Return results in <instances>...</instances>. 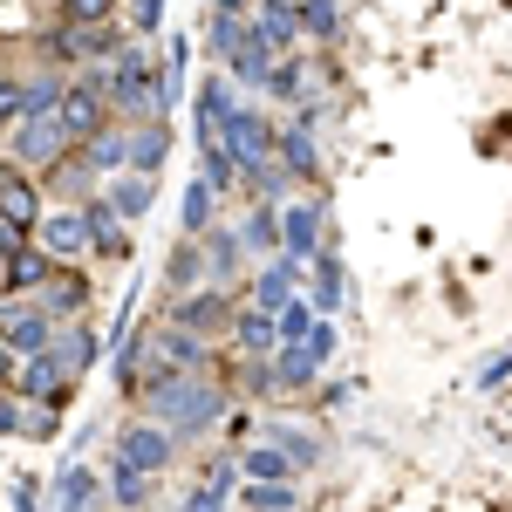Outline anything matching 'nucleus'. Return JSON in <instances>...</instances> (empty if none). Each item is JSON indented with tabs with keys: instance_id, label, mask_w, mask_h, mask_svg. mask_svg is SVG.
<instances>
[{
	"instance_id": "1",
	"label": "nucleus",
	"mask_w": 512,
	"mask_h": 512,
	"mask_svg": "<svg viewBox=\"0 0 512 512\" xmlns=\"http://www.w3.org/2000/svg\"><path fill=\"white\" fill-rule=\"evenodd\" d=\"M41 226V185L28 164H0V253H14V246H28Z\"/></svg>"
},
{
	"instance_id": "2",
	"label": "nucleus",
	"mask_w": 512,
	"mask_h": 512,
	"mask_svg": "<svg viewBox=\"0 0 512 512\" xmlns=\"http://www.w3.org/2000/svg\"><path fill=\"white\" fill-rule=\"evenodd\" d=\"M178 444H185V437L171 431L164 417L144 410V417H130V424L117 431V458H123V465H137V472H158L164 478L171 465H178Z\"/></svg>"
},
{
	"instance_id": "3",
	"label": "nucleus",
	"mask_w": 512,
	"mask_h": 512,
	"mask_svg": "<svg viewBox=\"0 0 512 512\" xmlns=\"http://www.w3.org/2000/svg\"><path fill=\"white\" fill-rule=\"evenodd\" d=\"M76 144H69V130H62V117L55 110H41V117H21V123H7V158L14 164H28V171H48L55 158H69Z\"/></svg>"
},
{
	"instance_id": "4",
	"label": "nucleus",
	"mask_w": 512,
	"mask_h": 512,
	"mask_svg": "<svg viewBox=\"0 0 512 512\" xmlns=\"http://www.w3.org/2000/svg\"><path fill=\"white\" fill-rule=\"evenodd\" d=\"M164 315L185 321V328H198V335H212V342H226V328H233L239 301H233V287L198 280V287H185V294H171V308H164Z\"/></svg>"
},
{
	"instance_id": "5",
	"label": "nucleus",
	"mask_w": 512,
	"mask_h": 512,
	"mask_svg": "<svg viewBox=\"0 0 512 512\" xmlns=\"http://www.w3.org/2000/svg\"><path fill=\"white\" fill-rule=\"evenodd\" d=\"M280 171L294 178V185H308V178H321V137H315V103H301V117L280 123V144H274Z\"/></svg>"
},
{
	"instance_id": "6",
	"label": "nucleus",
	"mask_w": 512,
	"mask_h": 512,
	"mask_svg": "<svg viewBox=\"0 0 512 512\" xmlns=\"http://www.w3.org/2000/svg\"><path fill=\"white\" fill-rule=\"evenodd\" d=\"M321 246H328V212H321V198H294V205H280V253H294V260L308 267Z\"/></svg>"
},
{
	"instance_id": "7",
	"label": "nucleus",
	"mask_w": 512,
	"mask_h": 512,
	"mask_svg": "<svg viewBox=\"0 0 512 512\" xmlns=\"http://www.w3.org/2000/svg\"><path fill=\"white\" fill-rule=\"evenodd\" d=\"M14 390L62 410V403H69V390H76V369H69V362L55 355V342H48L41 355H21V376H14Z\"/></svg>"
},
{
	"instance_id": "8",
	"label": "nucleus",
	"mask_w": 512,
	"mask_h": 512,
	"mask_svg": "<svg viewBox=\"0 0 512 512\" xmlns=\"http://www.w3.org/2000/svg\"><path fill=\"white\" fill-rule=\"evenodd\" d=\"M55 117H62V130H69V144H89V137L117 117V110H110V96H103V89H89L82 76H69L62 103H55Z\"/></svg>"
},
{
	"instance_id": "9",
	"label": "nucleus",
	"mask_w": 512,
	"mask_h": 512,
	"mask_svg": "<svg viewBox=\"0 0 512 512\" xmlns=\"http://www.w3.org/2000/svg\"><path fill=\"white\" fill-rule=\"evenodd\" d=\"M219 137H226V151L239 158V171L246 164H260V158H274V144H280V123H267L253 103H239L233 117L219 123Z\"/></svg>"
},
{
	"instance_id": "10",
	"label": "nucleus",
	"mask_w": 512,
	"mask_h": 512,
	"mask_svg": "<svg viewBox=\"0 0 512 512\" xmlns=\"http://www.w3.org/2000/svg\"><path fill=\"white\" fill-rule=\"evenodd\" d=\"M55 328H62V321L48 315L35 294H28V301H14V308H0V342H7L14 355H41L48 342H55Z\"/></svg>"
},
{
	"instance_id": "11",
	"label": "nucleus",
	"mask_w": 512,
	"mask_h": 512,
	"mask_svg": "<svg viewBox=\"0 0 512 512\" xmlns=\"http://www.w3.org/2000/svg\"><path fill=\"white\" fill-rule=\"evenodd\" d=\"M301 274H308V267H301L294 253H267V267H253V280H246V301L267 308V315H280V308L301 294Z\"/></svg>"
},
{
	"instance_id": "12",
	"label": "nucleus",
	"mask_w": 512,
	"mask_h": 512,
	"mask_svg": "<svg viewBox=\"0 0 512 512\" xmlns=\"http://www.w3.org/2000/svg\"><path fill=\"white\" fill-rule=\"evenodd\" d=\"M246 35L253 41H267V48H274V55H294V48H301V14H294V0H253V7H246Z\"/></svg>"
},
{
	"instance_id": "13",
	"label": "nucleus",
	"mask_w": 512,
	"mask_h": 512,
	"mask_svg": "<svg viewBox=\"0 0 512 512\" xmlns=\"http://www.w3.org/2000/svg\"><path fill=\"white\" fill-rule=\"evenodd\" d=\"M35 239L48 246V260H89L96 246H89V219H82V205H55V212H41Z\"/></svg>"
},
{
	"instance_id": "14",
	"label": "nucleus",
	"mask_w": 512,
	"mask_h": 512,
	"mask_svg": "<svg viewBox=\"0 0 512 512\" xmlns=\"http://www.w3.org/2000/svg\"><path fill=\"white\" fill-rule=\"evenodd\" d=\"M82 205V219H89V246H96V260H130V219H123L117 205H110V192H89V198H76Z\"/></svg>"
},
{
	"instance_id": "15",
	"label": "nucleus",
	"mask_w": 512,
	"mask_h": 512,
	"mask_svg": "<svg viewBox=\"0 0 512 512\" xmlns=\"http://www.w3.org/2000/svg\"><path fill=\"white\" fill-rule=\"evenodd\" d=\"M41 308L55 321H76L89 315V274H82V260H55V274L41 280V294H35Z\"/></svg>"
},
{
	"instance_id": "16",
	"label": "nucleus",
	"mask_w": 512,
	"mask_h": 512,
	"mask_svg": "<svg viewBox=\"0 0 512 512\" xmlns=\"http://www.w3.org/2000/svg\"><path fill=\"white\" fill-rule=\"evenodd\" d=\"M151 349L171 369H212V335H198V328H185V321H171V315L151 328Z\"/></svg>"
},
{
	"instance_id": "17",
	"label": "nucleus",
	"mask_w": 512,
	"mask_h": 512,
	"mask_svg": "<svg viewBox=\"0 0 512 512\" xmlns=\"http://www.w3.org/2000/svg\"><path fill=\"white\" fill-rule=\"evenodd\" d=\"M48 274H55L48 246H41V239H28V246H14V253H7V267H0V294L28 301V294H41V280H48Z\"/></svg>"
},
{
	"instance_id": "18",
	"label": "nucleus",
	"mask_w": 512,
	"mask_h": 512,
	"mask_svg": "<svg viewBox=\"0 0 512 512\" xmlns=\"http://www.w3.org/2000/svg\"><path fill=\"white\" fill-rule=\"evenodd\" d=\"M198 239H205V280H219V287H239V267H246V239L226 233L219 219H212V226H205Z\"/></svg>"
},
{
	"instance_id": "19",
	"label": "nucleus",
	"mask_w": 512,
	"mask_h": 512,
	"mask_svg": "<svg viewBox=\"0 0 512 512\" xmlns=\"http://www.w3.org/2000/svg\"><path fill=\"white\" fill-rule=\"evenodd\" d=\"M274 62H280V55L267 48V41H253V35H246V41L233 48V55L219 62V69H226V76H233L239 89H246V96H267V76H274Z\"/></svg>"
},
{
	"instance_id": "20",
	"label": "nucleus",
	"mask_w": 512,
	"mask_h": 512,
	"mask_svg": "<svg viewBox=\"0 0 512 512\" xmlns=\"http://www.w3.org/2000/svg\"><path fill=\"white\" fill-rule=\"evenodd\" d=\"M226 342H233L246 362H253V355H274L280 349V321L267 315V308H253V301H246V308L233 315V328H226Z\"/></svg>"
},
{
	"instance_id": "21",
	"label": "nucleus",
	"mask_w": 512,
	"mask_h": 512,
	"mask_svg": "<svg viewBox=\"0 0 512 512\" xmlns=\"http://www.w3.org/2000/svg\"><path fill=\"white\" fill-rule=\"evenodd\" d=\"M239 103H246V89H239L226 69H212V76L198 82V96H192V110H198V130H219V123L233 117Z\"/></svg>"
},
{
	"instance_id": "22",
	"label": "nucleus",
	"mask_w": 512,
	"mask_h": 512,
	"mask_svg": "<svg viewBox=\"0 0 512 512\" xmlns=\"http://www.w3.org/2000/svg\"><path fill=\"white\" fill-rule=\"evenodd\" d=\"M48 499H55L62 512L96 506V499H110V478L96 472V465H62V472H55V485H48Z\"/></svg>"
},
{
	"instance_id": "23",
	"label": "nucleus",
	"mask_w": 512,
	"mask_h": 512,
	"mask_svg": "<svg viewBox=\"0 0 512 512\" xmlns=\"http://www.w3.org/2000/svg\"><path fill=\"white\" fill-rule=\"evenodd\" d=\"M103 192H110V205L137 226V219H151V205H158V178H151V171H117V178H103Z\"/></svg>"
},
{
	"instance_id": "24",
	"label": "nucleus",
	"mask_w": 512,
	"mask_h": 512,
	"mask_svg": "<svg viewBox=\"0 0 512 512\" xmlns=\"http://www.w3.org/2000/svg\"><path fill=\"white\" fill-rule=\"evenodd\" d=\"M342 294H349V274H342L335 246H321L315 260H308V301H315V315H335V308H342Z\"/></svg>"
},
{
	"instance_id": "25",
	"label": "nucleus",
	"mask_w": 512,
	"mask_h": 512,
	"mask_svg": "<svg viewBox=\"0 0 512 512\" xmlns=\"http://www.w3.org/2000/svg\"><path fill=\"white\" fill-rule=\"evenodd\" d=\"M164 158H171V123L164 117H137L130 123V171H151V178H158Z\"/></svg>"
},
{
	"instance_id": "26",
	"label": "nucleus",
	"mask_w": 512,
	"mask_h": 512,
	"mask_svg": "<svg viewBox=\"0 0 512 512\" xmlns=\"http://www.w3.org/2000/svg\"><path fill=\"white\" fill-rule=\"evenodd\" d=\"M233 499L253 506V512H294L301 506V485H294V478H239Z\"/></svg>"
},
{
	"instance_id": "27",
	"label": "nucleus",
	"mask_w": 512,
	"mask_h": 512,
	"mask_svg": "<svg viewBox=\"0 0 512 512\" xmlns=\"http://www.w3.org/2000/svg\"><path fill=\"white\" fill-rule=\"evenodd\" d=\"M82 151H89V164H96L103 178L130 171V123H123V117H110L103 130H96V137H89V144H82Z\"/></svg>"
},
{
	"instance_id": "28",
	"label": "nucleus",
	"mask_w": 512,
	"mask_h": 512,
	"mask_svg": "<svg viewBox=\"0 0 512 512\" xmlns=\"http://www.w3.org/2000/svg\"><path fill=\"white\" fill-rule=\"evenodd\" d=\"M198 280H205V239L178 233V246L164 253V287H171V294H185V287H198Z\"/></svg>"
},
{
	"instance_id": "29",
	"label": "nucleus",
	"mask_w": 512,
	"mask_h": 512,
	"mask_svg": "<svg viewBox=\"0 0 512 512\" xmlns=\"http://www.w3.org/2000/svg\"><path fill=\"white\" fill-rule=\"evenodd\" d=\"M198 178H205V185H219V192H239V158L226 151V137H219V130H198Z\"/></svg>"
},
{
	"instance_id": "30",
	"label": "nucleus",
	"mask_w": 512,
	"mask_h": 512,
	"mask_svg": "<svg viewBox=\"0 0 512 512\" xmlns=\"http://www.w3.org/2000/svg\"><path fill=\"white\" fill-rule=\"evenodd\" d=\"M239 239H246V253H253V260L280 253V205H274V198H253V212L239 219Z\"/></svg>"
},
{
	"instance_id": "31",
	"label": "nucleus",
	"mask_w": 512,
	"mask_h": 512,
	"mask_svg": "<svg viewBox=\"0 0 512 512\" xmlns=\"http://www.w3.org/2000/svg\"><path fill=\"white\" fill-rule=\"evenodd\" d=\"M294 14H301V35L315 41V48H335L342 41V0H294Z\"/></svg>"
},
{
	"instance_id": "32",
	"label": "nucleus",
	"mask_w": 512,
	"mask_h": 512,
	"mask_svg": "<svg viewBox=\"0 0 512 512\" xmlns=\"http://www.w3.org/2000/svg\"><path fill=\"white\" fill-rule=\"evenodd\" d=\"M55 355H62V362H69V369H89V362H96V355H103V335H96V328H89V321H62V328H55Z\"/></svg>"
},
{
	"instance_id": "33",
	"label": "nucleus",
	"mask_w": 512,
	"mask_h": 512,
	"mask_svg": "<svg viewBox=\"0 0 512 512\" xmlns=\"http://www.w3.org/2000/svg\"><path fill=\"white\" fill-rule=\"evenodd\" d=\"M315 96V76H308V62L301 55H280L274 76H267V103H308Z\"/></svg>"
},
{
	"instance_id": "34",
	"label": "nucleus",
	"mask_w": 512,
	"mask_h": 512,
	"mask_svg": "<svg viewBox=\"0 0 512 512\" xmlns=\"http://www.w3.org/2000/svg\"><path fill=\"white\" fill-rule=\"evenodd\" d=\"M294 472H301V465L280 451L274 437H253V444L239 451V478H294Z\"/></svg>"
},
{
	"instance_id": "35",
	"label": "nucleus",
	"mask_w": 512,
	"mask_h": 512,
	"mask_svg": "<svg viewBox=\"0 0 512 512\" xmlns=\"http://www.w3.org/2000/svg\"><path fill=\"white\" fill-rule=\"evenodd\" d=\"M219 185H205V178H192L185 185V198H178V233H205L212 219H219Z\"/></svg>"
},
{
	"instance_id": "36",
	"label": "nucleus",
	"mask_w": 512,
	"mask_h": 512,
	"mask_svg": "<svg viewBox=\"0 0 512 512\" xmlns=\"http://www.w3.org/2000/svg\"><path fill=\"white\" fill-rule=\"evenodd\" d=\"M110 499L117 506H151L158 499V472H137V465H123V458H110Z\"/></svg>"
},
{
	"instance_id": "37",
	"label": "nucleus",
	"mask_w": 512,
	"mask_h": 512,
	"mask_svg": "<svg viewBox=\"0 0 512 512\" xmlns=\"http://www.w3.org/2000/svg\"><path fill=\"white\" fill-rule=\"evenodd\" d=\"M239 41H246V14H226V7H212V14H205V55H212V69L233 55Z\"/></svg>"
},
{
	"instance_id": "38",
	"label": "nucleus",
	"mask_w": 512,
	"mask_h": 512,
	"mask_svg": "<svg viewBox=\"0 0 512 512\" xmlns=\"http://www.w3.org/2000/svg\"><path fill=\"white\" fill-rule=\"evenodd\" d=\"M260 437H274V444L287 451V458H294V465H301V472H308V465L321 458V437H315V431H301V424H280V417H267V424H260Z\"/></svg>"
},
{
	"instance_id": "39",
	"label": "nucleus",
	"mask_w": 512,
	"mask_h": 512,
	"mask_svg": "<svg viewBox=\"0 0 512 512\" xmlns=\"http://www.w3.org/2000/svg\"><path fill=\"white\" fill-rule=\"evenodd\" d=\"M21 89H28V117H41V110H55V103H62L69 76H62V69H35V76H21Z\"/></svg>"
},
{
	"instance_id": "40",
	"label": "nucleus",
	"mask_w": 512,
	"mask_h": 512,
	"mask_svg": "<svg viewBox=\"0 0 512 512\" xmlns=\"http://www.w3.org/2000/svg\"><path fill=\"white\" fill-rule=\"evenodd\" d=\"M55 21H82V28H103V21H117V0H55Z\"/></svg>"
},
{
	"instance_id": "41",
	"label": "nucleus",
	"mask_w": 512,
	"mask_h": 512,
	"mask_svg": "<svg viewBox=\"0 0 512 512\" xmlns=\"http://www.w3.org/2000/svg\"><path fill=\"white\" fill-rule=\"evenodd\" d=\"M28 417H35V396H21V390L0 396V437H28Z\"/></svg>"
},
{
	"instance_id": "42",
	"label": "nucleus",
	"mask_w": 512,
	"mask_h": 512,
	"mask_svg": "<svg viewBox=\"0 0 512 512\" xmlns=\"http://www.w3.org/2000/svg\"><path fill=\"white\" fill-rule=\"evenodd\" d=\"M274 321H280V342H301V335L315 328V301H301V294H294V301H287Z\"/></svg>"
},
{
	"instance_id": "43",
	"label": "nucleus",
	"mask_w": 512,
	"mask_h": 512,
	"mask_svg": "<svg viewBox=\"0 0 512 512\" xmlns=\"http://www.w3.org/2000/svg\"><path fill=\"white\" fill-rule=\"evenodd\" d=\"M123 28H130V35H158L164 28V0H130V14H123Z\"/></svg>"
},
{
	"instance_id": "44",
	"label": "nucleus",
	"mask_w": 512,
	"mask_h": 512,
	"mask_svg": "<svg viewBox=\"0 0 512 512\" xmlns=\"http://www.w3.org/2000/svg\"><path fill=\"white\" fill-rule=\"evenodd\" d=\"M28 117V89H21V76H0V123H21Z\"/></svg>"
},
{
	"instance_id": "45",
	"label": "nucleus",
	"mask_w": 512,
	"mask_h": 512,
	"mask_svg": "<svg viewBox=\"0 0 512 512\" xmlns=\"http://www.w3.org/2000/svg\"><path fill=\"white\" fill-rule=\"evenodd\" d=\"M506 376H512V349H506V355H492V362L478 369V390H499Z\"/></svg>"
},
{
	"instance_id": "46",
	"label": "nucleus",
	"mask_w": 512,
	"mask_h": 512,
	"mask_svg": "<svg viewBox=\"0 0 512 512\" xmlns=\"http://www.w3.org/2000/svg\"><path fill=\"white\" fill-rule=\"evenodd\" d=\"M14 376H21V355H14L7 342H0V383H14Z\"/></svg>"
},
{
	"instance_id": "47",
	"label": "nucleus",
	"mask_w": 512,
	"mask_h": 512,
	"mask_svg": "<svg viewBox=\"0 0 512 512\" xmlns=\"http://www.w3.org/2000/svg\"><path fill=\"white\" fill-rule=\"evenodd\" d=\"M212 7H226V14H246V7H253V0H212Z\"/></svg>"
},
{
	"instance_id": "48",
	"label": "nucleus",
	"mask_w": 512,
	"mask_h": 512,
	"mask_svg": "<svg viewBox=\"0 0 512 512\" xmlns=\"http://www.w3.org/2000/svg\"><path fill=\"white\" fill-rule=\"evenodd\" d=\"M0 158H7V123H0Z\"/></svg>"
}]
</instances>
